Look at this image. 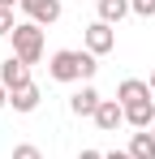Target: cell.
Returning <instances> with one entry per match:
<instances>
[{
  "label": "cell",
  "mask_w": 155,
  "mask_h": 159,
  "mask_svg": "<svg viewBox=\"0 0 155 159\" xmlns=\"http://www.w3.org/2000/svg\"><path fill=\"white\" fill-rule=\"evenodd\" d=\"M95 56L91 52H73V48H60V52H52V60H48V73L56 82H91L95 78Z\"/></svg>",
  "instance_id": "1"
},
{
  "label": "cell",
  "mask_w": 155,
  "mask_h": 159,
  "mask_svg": "<svg viewBox=\"0 0 155 159\" xmlns=\"http://www.w3.org/2000/svg\"><path fill=\"white\" fill-rule=\"evenodd\" d=\"M13 56L26 60V65H39L43 60V26L17 22V30H13Z\"/></svg>",
  "instance_id": "2"
},
{
  "label": "cell",
  "mask_w": 155,
  "mask_h": 159,
  "mask_svg": "<svg viewBox=\"0 0 155 159\" xmlns=\"http://www.w3.org/2000/svg\"><path fill=\"white\" fill-rule=\"evenodd\" d=\"M116 48V30L108 26V22H91L86 26V52L91 56H108Z\"/></svg>",
  "instance_id": "3"
},
{
  "label": "cell",
  "mask_w": 155,
  "mask_h": 159,
  "mask_svg": "<svg viewBox=\"0 0 155 159\" xmlns=\"http://www.w3.org/2000/svg\"><path fill=\"white\" fill-rule=\"evenodd\" d=\"M22 13L35 26H52V22H60V0H22Z\"/></svg>",
  "instance_id": "4"
},
{
  "label": "cell",
  "mask_w": 155,
  "mask_h": 159,
  "mask_svg": "<svg viewBox=\"0 0 155 159\" xmlns=\"http://www.w3.org/2000/svg\"><path fill=\"white\" fill-rule=\"evenodd\" d=\"M0 82H4L9 90H17V86H30V65H26V60H17V56L0 60Z\"/></svg>",
  "instance_id": "5"
},
{
  "label": "cell",
  "mask_w": 155,
  "mask_h": 159,
  "mask_svg": "<svg viewBox=\"0 0 155 159\" xmlns=\"http://www.w3.org/2000/svg\"><path fill=\"white\" fill-rule=\"evenodd\" d=\"M142 99H151V82H142V78H125L121 86H116V103H121V107L142 103Z\"/></svg>",
  "instance_id": "6"
},
{
  "label": "cell",
  "mask_w": 155,
  "mask_h": 159,
  "mask_svg": "<svg viewBox=\"0 0 155 159\" xmlns=\"http://www.w3.org/2000/svg\"><path fill=\"white\" fill-rule=\"evenodd\" d=\"M99 90H95V86H82V90H78V95H69V112H73V116H91V120H95V112H99Z\"/></svg>",
  "instance_id": "7"
},
{
  "label": "cell",
  "mask_w": 155,
  "mask_h": 159,
  "mask_svg": "<svg viewBox=\"0 0 155 159\" xmlns=\"http://www.w3.org/2000/svg\"><path fill=\"white\" fill-rule=\"evenodd\" d=\"M95 125H99L103 133H112L116 125H125V107L116 103V99H103V103H99V112H95Z\"/></svg>",
  "instance_id": "8"
},
{
  "label": "cell",
  "mask_w": 155,
  "mask_h": 159,
  "mask_svg": "<svg viewBox=\"0 0 155 159\" xmlns=\"http://www.w3.org/2000/svg\"><path fill=\"white\" fill-rule=\"evenodd\" d=\"M125 125H134V129H151V125H155V99L129 103L125 107Z\"/></svg>",
  "instance_id": "9"
},
{
  "label": "cell",
  "mask_w": 155,
  "mask_h": 159,
  "mask_svg": "<svg viewBox=\"0 0 155 159\" xmlns=\"http://www.w3.org/2000/svg\"><path fill=\"white\" fill-rule=\"evenodd\" d=\"M9 103H13V112H35V107H39V86L30 82V86L9 90Z\"/></svg>",
  "instance_id": "10"
},
{
  "label": "cell",
  "mask_w": 155,
  "mask_h": 159,
  "mask_svg": "<svg viewBox=\"0 0 155 159\" xmlns=\"http://www.w3.org/2000/svg\"><path fill=\"white\" fill-rule=\"evenodd\" d=\"M125 13H134L129 0H99V22H108V26H116Z\"/></svg>",
  "instance_id": "11"
},
{
  "label": "cell",
  "mask_w": 155,
  "mask_h": 159,
  "mask_svg": "<svg viewBox=\"0 0 155 159\" xmlns=\"http://www.w3.org/2000/svg\"><path fill=\"white\" fill-rule=\"evenodd\" d=\"M129 155H134V159H155V138H151V129H138L134 138H129Z\"/></svg>",
  "instance_id": "12"
},
{
  "label": "cell",
  "mask_w": 155,
  "mask_h": 159,
  "mask_svg": "<svg viewBox=\"0 0 155 159\" xmlns=\"http://www.w3.org/2000/svg\"><path fill=\"white\" fill-rule=\"evenodd\" d=\"M13 159H43V151L35 142H22V146H13Z\"/></svg>",
  "instance_id": "13"
},
{
  "label": "cell",
  "mask_w": 155,
  "mask_h": 159,
  "mask_svg": "<svg viewBox=\"0 0 155 159\" xmlns=\"http://www.w3.org/2000/svg\"><path fill=\"white\" fill-rule=\"evenodd\" d=\"M17 22H13V9H0V34H13Z\"/></svg>",
  "instance_id": "14"
},
{
  "label": "cell",
  "mask_w": 155,
  "mask_h": 159,
  "mask_svg": "<svg viewBox=\"0 0 155 159\" xmlns=\"http://www.w3.org/2000/svg\"><path fill=\"white\" fill-rule=\"evenodd\" d=\"M138 17H155V0H129Z\"/></svg>",
  "instance_id": "15"
},
{
  "label": "cell",
  "mask_w": 155,
  "mask_h": 159,
  "mask_svg": "<svg viewBox=\"0 0 155 159\" xmlns=\"http://www.w3.org/2000/svg\"><path fill=\"white\" fill-rule=\"evenodd\" d=\"M103 159H134V155H129V151H108Z\"/></svg>",
  "instance_id": "16"
},
{
  "label": "cell",
  "mask_w": 155,
  "mask_h": 159,
  "mask_svg": "<svg viewBox=\"0 0 155 159\" xmlns=\"http://www.w3.org/2000/svg\"><path fill=\"white\" fill-rule=\"evenodd\" d=\"M9 103V86H4V82H0V107Z\"/></svg>",
  "instance_id": "17"
},
{
  "label": "cell",
  "mask_w": 155,
  "mask_h": 159,
  "mask_svg": "<svg viewBox=\"0 0 155 159\" xmlns=\"http://www.w3.org/2000/svg\"><path fill=\"white\" fill-rule=\"evenodd\" d=\"M78 159H103V155H99V151H82Z\"/></svg>",
  "instance_id": "18"
},
{
  "label": "cell",
  "mask_w": 155,
  "mask_h": 159,
  "mask_svg": "<svg viewBox=\"0 0 155 159\" xmlns=\"http://www.w3.org/2000/svg\"><path fill=\"white\" fill-rule=\"evenodd\" d=\"M13 4H22V0H0V9H13Z\"/></svg>",
  "instance_id": "19"
},
{
  "label": "cell",
  "mask_w": 155,
  "mask_h": 159,
  "mask_svg": "<svg viewBox=\"0 0 155 159\" xmlns=\"http://www.w3.org/2000/svg\"><path fill=\"white\" fill-rule=\"evenodd\" d=\"M151 95H155V69H151Z\"/></svg>",
  "instance_id": "20"
},
{
  "label": "cell",
  "mask_w": 155,
  "mask_h": 159,
  "mask_svg": "<svg viewBox=\"0 0 155 159\" xmlns=\"http://www.w3.org/2000/svg\"><path fill=\"white\" fill-rule=\"evenodd\" d=\"M151 138H155V125H151Z\"/></svg>",
  "instance_id": "21"
}]
</instances>
